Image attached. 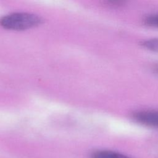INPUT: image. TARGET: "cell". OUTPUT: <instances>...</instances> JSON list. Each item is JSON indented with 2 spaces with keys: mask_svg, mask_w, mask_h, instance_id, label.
Returning a JSON list of instances; mask_svg holds the SVG:
<instances>
[{
  "mask_svg": "<svg viewBox=\"0 0 158 158\" xmlns=\"http://www.w3.org/2000/svg\"><path fill=\"white\" fill-rule=\"evenodd\" d=\"M141 45L150 51L158 52V38L146 40L141 43Z\"/></svg>",
  "mask_w": 158,
  "mask_h": 158,
  "instance_id": "277c9868",
  "label": "cell"
},
{
  "mask_svg": "<svg viewBox=\"0 0 158 158\" xmlns=\"http://www.w3.org/2000/svg\"><path fill=\"white\" fill-rule=\"evenodd\" d=\"M91 158H131L123 154L109 151L100 150L93 152L91 154Z\"/></svg>",
  "mask_w": 158,
  "mask_h": 158,
  "instance_id": "3957f363",
  "label": "cell"
},
{
  "mask_svg": "<svg viewBox=\"0 0 158 158\" xmlns=\"http://www.w3.org/2000/svg\"><path fill=\"white\" fill-rule=\"evenodd\" d=\"M42 23V19L38 15L15 12L6 15L0 19V25L4 28L13 30H23L35 27Z\"/></svg>",
  "mask_w": 158,
  "mask_h": 158,
  "instance_id": "6da1fadb",
  "label": "cell"
},
{
  "mask_svg": "<svg viewBox=\"0 0 158 158\" xmlns=\"http://www.w3.org/2000/svg\"><path fill=\"white\" fill-rule=\"evenodd\" d=\"M133 117L143 125L158 127V110H143L134 113Z\"/></svg>",
  "mask_w": 158,
  "mask_h": 158,
  "instance_id": "7a4b0ae2",
  "label": "cell"
},
{
  "mask_svg": "<svg viewBox=\"0 0 158 158\" xmlns=\"http://www.w3.org/2000/svg\"><path fill=\"white\" fill-rule=\"evenodd\" d=\"M157 70H158V67H157Z\"/></svg>",
  "mask_w": 158,
  "mask_h": 158,
  "instance_id": "8992f818",
  "label": "cell"
},
{
  "mask_svg": "<svg viewBox=\"0 0 158 158\" xmlns=\"http://www.w3.org/2000/svg\"><path fill=\"white\" fill-rule=\"evenodd\" d=\"M144 23L149 27L158 28V14L146 17L144 19Z\"/></svg>",
  "mask_w": 158,
  "mask_h": 158,
  "instance_id": "5b68a950",
  "label": "cell"
}]
</instances>
